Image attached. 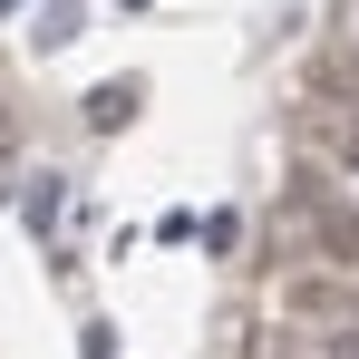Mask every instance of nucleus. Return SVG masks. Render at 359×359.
<instances>
[{
    "mask_svg": "<svg viewBox=\"0 0 359 359\" xmlns=\"http://www.w3.org/2000/svg\"><path fill=\"white\" fill-rule=\"evenodd\" d=\"M126 117H136V78H107V88L88 97V126H97V136H117Z\"/></svg>",
    "mask_w": 359,
    "mask_h": 359,
    "instance_id": "1",
    "label": "nucleus"
},
{
    "mask_svg": "<svg viewBox=\"0 0 359 359\" xmlns=\"http://www.w3.org/2000/svg\"><path fill=\"white\" fill-rule=\"evenodd\" d=\"M0 10H20V0H0Z\"/></svg>",
    "mask_w": 359,
    "mask_h": 359,
    "instance_id": "7",
    "label": "nucleus"
},
{
    "mask_svg": "<svg viewBox=\"0 0 359 359\" xmlns=\"http://www.w3.org/2000/svg\"><path fill=\"white\" fill-rule=\"evenodd\" d=\"M126 10H146V0H126Z\"/></svg>",
    "mask_w": 359,
    "mask_h": 359,
    "instance_id": "6",
    "label": "nucleus"
},
{
    "mask_svg": "<svg viewBox=\"0 0 359 359\" xmlns=\"http://www.w3.org/2000/svg\"><path fill=\"white\" fill-rule=\"evenodd\" d=\"M311 359H320V350H311Z\"/></svg>",
    "mask_w": 359,
    "mask_h": 359,
    "instance_id": "9",
    "label": "nucleus"
},
{
    "mask_svg": "<svg viewBox=\"0 0 359 359\" xmlns=\"http://www.w3.org/2000/svg\"><path fill=\"white\" fill-rule=\"evenodd\" d=\"M320 359H359V320H330L320 330Z\"/></svg>",
    "mask_w": 359,
    "mask_h": 359,
    "instance_id": "4",
    "label": "nucleus"
},
{
    "mask_svg": "<svg viewBox=\"0 0 359 359\" xmlns=\"http://www.w3.org/2000/svg\"><path fill=\"white\" fill-rule=\"evenodd\" d=\"M350 194H359V175H350Z\"/></svg>",
    "mask_w": 359,
    "mask_h": 359,
    "instance_id": "8",
    "label": "nucleus"
},
{
    "mask_svg": "<svg viewBox=\"0 0 359 359\" xmlns=\"http://www.w3.org/2000/svg\"><path fill=\"white\" fill-rule=\"evenodd\" d=\"M29 224H39V233L59 224V175H29Z\"/></svg>",
    "mask_w": 359,
    "mask_h": 359,
    "instance_id": "3",
    "label": "nucleus"
},
{
    "mask_svg": "<svg viewBox=\"0 0 359 359\" xmlns=\"http://www.w3.org/2000/svg\"><path fill=\"white\" fill-rule=\"evenodd\" d=\"M292 311H311V320H330V311H340V282H292Z\"/></svg>",
    "mask_w": 359,
    "mask_h": 359,
    "instance_id": "2",
    "label": "nucleus"
},
{
    "mask_svg": "<svg viewBox=\"0 0 359 359\" xmlns=\"http://www.w3.org/2000/svg\"><path fill=\"white\" fill-rule=\"evenodd\" d=\"M350 59H359V29H350Z\"/></svg>",
    "mask_w": 359,
    "mask_h": 359,
    "instance_id": "5",
    "label": "nucleus"
}]
</instances>
